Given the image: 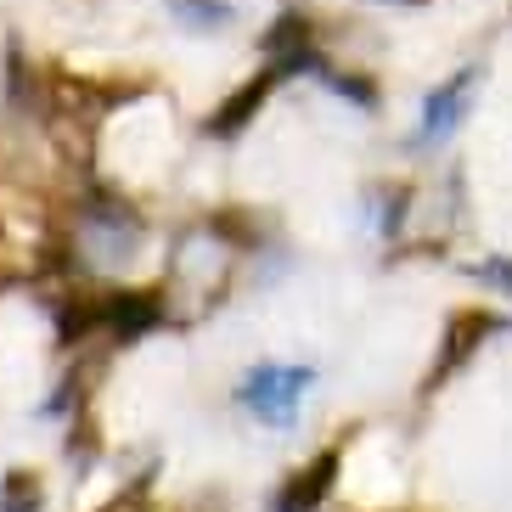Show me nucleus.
Returning a JSON list of instances; mask_svg holds the SVG:
<instances>
[{"label":"nucleus","mask_w":512,"mask_h":512,"mask_svg":"<svg viewBox=\"0 0 512 512\" xmlns=\"http://www.w3.org/2000/svg\"><path fill=\"white\" fill-rule=\"evenodd\" d=\"M310 383H316L310 366H259V372L242 383V406L254 411V417H265L271 428H282V422H293V411H299Z\"/></svg>","instance_id":"nucleus-1"},{"label":"nucleus","mask_w":512,"mask_h":512,"mask_svg":"<svg viewBox=\"0 0 512 512\" xmlns=\"http://www.w3.org/2000/svg\"><path fill=\"white\" fill-rule=\"evenodd\" d=\"M496 327H501V321L490 316V310H462V316L451 321V332H445V355H439V366L428 372V383H422V389H439L451 372H462L467 355L484 344V332H496Z\"/></svg>","instance_id":"nucleus-2"},{"label":"nucleus","mask_w":512,"mask_h":512,"mask_svg":"<svg viewBox=\"0 0 512 512\" xmlns=\"http://www.w3.org/2000/svg\"><path fill=\"white\" fill-rule=\"evenodd\" d=\"M282 74H287L282 62H271V68H259V74H254V85H242V91L231 96V102H226V107H220V113L209 119V136H220V141H231V136H237L242 124H248V119L259 113V102H265V96L276 91V79H282Z\"/></svg>","instance_id":"nucleus-3"},{"label":"nucleus","mask_w":512,"mask_h":512,"mask_svg":"<svg viewBox=\"0 0 512 512\" xmlns=\"http://www.w3.org/2000/svg\"><path fill=\"white\" fill-rule=\"evenodd\" d=\"M332 479H338V451H321L316 462L304 467V473H293V479H287V490L276 496V512H316L321 501H327Z\"/></svg>","instance_id":"nucleus-4"},{"label":"nucleus","mask_w":512,"mask_h":512,"mask_svg":"<svg viewBox=\"0 0 512 512\" xmlns=\"http://www.w3.org/2000/svg\"><path fill=\"white\" fill-rule=\"evenodd\" d=\"M467 96H473V68L467 74H456L451 85H439L434 96H428V107H422V141H445L462 124V107Z\"/></svg>","instance_id":"nucleus-5"},{"label":"nucleus","mask_w":512,"mask_h":512,"mask_svg":"<svg viewBox=\"0 0 512 512\" xmlns=\"http://www.w3.org/2000/svg\"><path fill=\"white\" fill-rule=\"evenodd\" d=\"M158 316H164V293L158 287H136V293H113L107 299V332H119V338L147 332Z\"/></svg>","instance_id":"nucleus-6"},{"label":"nucleus","mask_w":512,"mask_h":512,"mask_svg":"<svg viewBox=\"0 0 512 512\" xmlns=\"http://www.w3.org/2000/svg\"><path fill=\"white\" fill-rule=\"evenodd\" d=\"M265 46V57L282 62V68H304V57H310V17L304 12H287L276 17V29L259 40Z\"/></svg>","instance_id":"nucleus-7"},{"label":"nucleus","mask_w":512,"mask_h":512,"mask_svg":"<svg viewBox=\"0 0 512 512\" xmlns=\"http://www.w3.org/2000/svg\"><path fill=\"white\" fill-rule=\"evenodd\" d=\"M304 68H310V74H316L321 85H327V91L349 96V102H361V107H372V102H377V85H372V79H361V74H344V68H327V62H321L316 51L304 57Z\"/></svg>","instance_id":"nucleus-8"},{"label":"nucleus","mask_w":512,"mask_h":512,"mask_svg":"<svg viewBox=\"0 0 512 512\" xmlns=\"http://www.w3.org/2000/svg\"><path fill=\"white\" fill-rule=\"evenodd\" d=\"M175 12L192 23V29H220V23H231V6L226 0H169Z\"/></svg>","instance_id":"nucleus-9"},{"label":"nucleus","mask_w":512,"mask_h":512,"mask_svg":"<svg viewBox=\"0 0 512 512\" xmlns=\"http://www.w3.org/2000/svg\"><path fill=\"white\" fill-rule=\"evenodd\" d=\"M40 507V479L34 473H12L6 479V512H34Z\"/></svg>","instance_id":"nucleus-10"},{"label":"nucleus","mask_w":512,"mask_h":512,"mask_svg":"<svg viewBox=\"0 0 512 512\" xmlns=\"http://www.w3.org/2000/svg\"><path fill=\"white\" fill-rule=\"evenodd\" d=\"M214 231H231V237H237V248H248V242H254V220H248V214H237V209L214 214Z\"/></svg>","instance_id":"nucleus-11"},{"label":"nucleus","mask_w":512,"mask_h":512,"mask_svg":"<svg viewBox=\"0 0 512 512\" xmlns=\"http://www.w3.org/2000/svg\"><path fill=\"white\" fill-rule=\"evenodd\" d=\"M484 276H501V282L512 287V259H496V265H484Z\"/></svg>","instance_id":"nucleus-12"}]
</instances>
